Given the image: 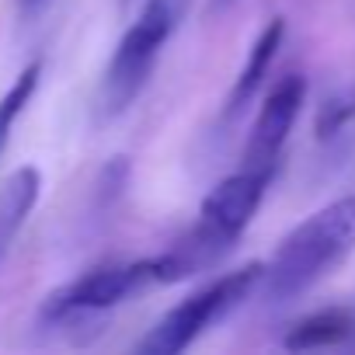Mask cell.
Returning a JSON list of instances; mask_svg holds the SVG:
<instances>
[{
  "instance_id": "cell-9",
  "label": "cell",
  "mask_w": 355,
  "mask_h": 355,
  "mask_svg": "<svg viewBox=\"0 0 355 355\" xmlns=\"http://www.w3.org/2000/svg\"><path fill=\"white\" fill-rule=\"evenodd\" d=\"M282 39H286V21L282 18H272L265 28H261V35L254 39V46H251V53H248V60H244V70H241V77L234 80V91H230V112H241L251 98H254V91L261 87V80L268 77V70H272V63H275V56H279V49H282Z\"/></svg>"
},
{
  "instance_id": "cell-16",
  "label": "cell",
  "mask_w": 355,
  "mask_h": 355,
  "mask_svg": "<svg viewBox=\"0 0 355 355\" xmlns=\"http://www.w3.org/2000/svg\"><path fill=\"white\" fill-rule=\"evenodd\" d=\"M234 0H213V8H230Z\"/></svg>"
},
{
  "instance_id": "cell-7",
  "label": "cell",
  "mask_w": 355,
  "mask_h": 355,
  "mask_svg": "<svg viewBox=\"0 0 355 355\" xmlns=\"http://www.w3.org/2000/svg\"><path fill=\"white\" fill-rule=\"evenodd\" d=\"M237 248V241L223 237L220 230H213L209 223H196L185 237H178L164 254L150 258V268H153V282H164V286H174V282H185L199 272H209L213 265H220L230 251Z\"/></svg>"
},
{
  "instance_id": "cell-10",
  "label": "cell",
  "mask_w": 355,
  "mask_h": 355,
  "mask_svg": "<svg viewBox=\"0 0 355 355\" xmlns=\"http://www.w3.org/2000/svg\"><path fill=\"white\" fill-rule=\"evenodd\" d=\"M348 338H352V306H327V310H317V313L296 320L286 331L282 348H289V352H310V348L348 345Z\"/></svg>"
},
{
  "instance_id": "cell-14",
  "label": "cell",
  "mask_w": 355,
  "mask_h": 355,
  "mask_svg": "<svg viewBox=\"0 0 355 355\" xmlns=\"http://www.w3.org/2000/svg\"><path fill=\"white\" fill-rule=\"evenodd\" d=\"M21 4H25V11H28V15H35L39 8H46V4H49V0H21Z\"/></svg>"
},
{
  "instance_id": "cell-12",
  "label": "cell",
  "mask_w": 355,
  "mask_h": 355,
  "mask_svg": "<svg viewBox=\"0 0 355 355\" xmlns=\"http://www.w3.org/2000/svg\"><path fill=\"white\" fill-rule=\"evenodd\" d=\"M352 119H355V91L352 87L324 98V105L317 112V139H334Z\"/></svg>"
},
{
  "instance_id": "cell-3",
  "label": "cell",
  "mask_w": 355,
  "mask_h": 355,
  "mask_svg": "<svg viewBox=\"0 0 355 355\" xmlns=\"http://www.w3.org/2000/svg\"><path fill=\"white\" fill-rule=\"evenodd\" d=\"M261 275H265V265L251 261L248 268H237V272L223 275L220 282H213L209 289L182 300L174 310H167L157 320V327L139 341V352L143 355H182L209 324H216L230 310H237L261 286Z\"/></svg>"
},
{
  "instance_id": "cell-8",
  "label": "cell",
  "mask_w": 355,
  "mask_h": 355,
  "mask_svg": "<svg viewBox=\"0 0 355 355\" xmlns=\"http://www.w3.org/2000/svg\"><path fill=\"white\" fill-rule=\"evenodd\" d=\"M39 192H42V174L32 164L15 167L4 182H0V254L11 248V241L18 237L25 220L32 216Z\"/></svg>"
},
{
  "instance_id": "cell-15",
  "label": "cell",
  "mask_w": 355,
  "mask_h": 355,
  "mask_svg": "<svg viewBox=\"0 0 355 355\" xmlns=\"http://www.w3.org/2000/svg\"><path fill=\"white\" fill-rule=\"evenodd\" d=\"M348 345H355V306H352V338H348Z\"/></svg>"
},
{
  "instance_id": "cell-5",
  "label": "cell",
  "mask_w": 355,
  "mask_h": 355,
  "mask_svg": "<svg viewBox=\"0 0 355 355\" xmlns=\"http://www.w3.org/2000/svg\"><path fill=\"white\" fill-rule=\"evenodd\" d=\"M303 101H306V80L300 73L282 77L268 91V98H265V105H261V112L251 125L248 146H244V167L275 171V160H279V153H282V146H286V139H289V132L300 119Z\"/></svg>"
},
{
  "instance_id": "cell-4",
  "label": "cell",
  "mask_w": 355,
  "mask_h": 355,
  "mask_svg": "<svg viewBox=\"0 0 355 355\" xmlns=\"http://www.w3.org/2000/svg\"><path fill=\"white\" fill-rule=\"evenodd\" d=\"M146 286H153L150 258L132 261V265H105V268H94V272L60 286L56 293H49L42 300V320L60 324V320H70L77 313L108 310V306L129 300L132 293H143Z\"/></svg>"
},
{
  "instance_id": "cell-1",
  "label": "cell",
  "mask_w": 355,
  "mask_h": 355,
  "mask_svg": "<svg viewBox=\"0 0 355 355\" xmlns=\"http://www.w3.org/2000/svg\"><path fill=\"white\" fill-rule=\"evenodd\" d=\"M355 251V192L306 216L265 265V296L289 303Z\"/></svg>"
},
{
  "instance_id": "cell-13",
  "label": "cell",
  "mask_w": 355,
  "mask_h": 355,
  "mask_svg": "<svg viewBox=\"0 0 355 355\" xmlns=\"http://www.w3.org/2000/svg\"><path fill=\"white\" fill-rule=\"evenodd\" d=\"M125 178H129V164H125L122 157H115V160L105 167V174H101V202H112V199L122 192Z\"/></svg>"
},
{
  "instance_id": "cell-2",
  "label": "cell",
  "mask_w": 355,
  "mask_h": 355,
  "mask_svg": "<svg viewBox=\"0 0 355 355\" xmlns=\"http://www.w3.org/2000/svg\"><path fill=\"white\" fill-rule=\"evenodd\" d=\"M189 8H192V0H146V8L139 11L136 25L122 35V42L105 70L101 94H98L101 115L115 119L143 94L160 49L178 32V25L185 21Z\"/></svg>"
},
{
  "instance_id": "cell-11",
  "label": "cell",
  "mask_w": 355,
  "mask_h": 355,
  "mask_svg": "<svg viewBox=\"0 0 355 355\" xmlns=\"http://www.w3.org/2000/svg\"><path fill=\"white\" fill-rule=\"evenodd\" d=\"M39 77H42V60L28 63V67L18 73V80L8 87V94L0 98V153H4V146H8V139H11V129H15L18 115L28 108V101H32V94H35V87H39Z\"/></svg>"
},
{
  "instance_id": "cell-6",
  "label": "cell",
  "mask_w": 355,
  "mask_h": 355,
  "mask_svg": "<svg viewBox=\"0 0 355 355\" xmlns=\"http://www.w3.org/2000/svg\"><path fill=\"white\" fill-rule=\"evenodd\" d=\"M268 182H272V171H258V167H244L223 178L202 202V223H209L230 241H241V234L248 230V223L254 220L265 199Z\"/></svg>"
}]
</instances>
